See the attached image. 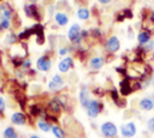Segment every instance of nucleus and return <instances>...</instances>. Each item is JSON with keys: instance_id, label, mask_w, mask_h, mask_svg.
<instances>
[{"instance_id": "obj_22", "label": "nucleus", "mask_w": 154, "mask_h": 138, "mask_svg": "<svg viewBox=\"0 0 154 138\" xmlns=\"http://www.w3.org/2000/svg\"><path fill=\"white\" fill-rule=\"evenodd\" d=\"M77 16L81 19H88L89 18V10L88 8H79L77 11Z\"/></svg>"}, {"instance_id": "obj_35", "label": "nucleus", "mask_w": 154, "mask_h": 138, "mask_svg": "<svg viewBox=\"0 0 154 138\" xmlns=\"http://www.w3.org/2000/svg\"><path fill=\"white\" fill-rule=\"evenodd\" d=\"M152 20H153V22H154V11H153V12H152Z\"/></svg>"}, {"instance_id": "obj_32", "label": "nucleus", "mask_w": 154, "mask_h": 138, "mask_svg": "<svg viewBox=\"0 0 154 138\" xmlns=\"http://www.w3.org/2000/svg\"><path fill=\"white\" fill-rule=\"evenodd\" d=\"M101 4H108V2H111V0H99Z\"/></svg>"}, {"instance_id": "obj_13", "label": "nucleus", "mask_w": 154, "mask_h": 138, "mask_svg": "<svg viewBox=\"0 0 154 138\" xmlns=\"http://www.w3.org/2000/svg\"><path fill=\"white\" fill-rule=\"evenodd\" d=\"M11 121L16 125H24L26 119H25V115L20 112H17V113H13L12 116H11Z\"/></svg>"}, {"instance_id": "obj_27", "label": "nucleus", "mask_w": 154, "mask_h": 138, "mask_svg": "<svg viewBox=\"0 0 154 138\" xmlns=\"http://www.w3.org/2000/svg\"><path fill=\"white\" fill-rule=\"evenodd\" d=\"M14 41H16V37H14V35H13V34L8 35V37H7V43H13Z\"/></svg>"}, {"instance_id": "obj_6", "label": "nucleus", "mask_w": 154, "mask_h": 138, "mask_svg": "<svg viewBox=\"0 0 154 138\" xmlns=\"http://www.w3.org/2000/svg\"><path fill=\"white\" fill-rule=\"evenodd\" d=\"M138 107L144 112H150L154 109V97H143L138 102Z\"/></svg>"}, {"instance_id": "obj_19", "label": "nucleus", "mask_w": 154, "mask_h": 138, "mask_svg": "<svg viewBox=\"0 0 154 138\" xmlns=\"http://www.w3.org/2000/svg\"><path fill=\"white\" fill-rule=\"evenodd\" d=\"M4 138H18V134L17 132L14 131L13 127H6L5 131H4Z\"/></svg>"}, {"instance_id": "obj_9", "label": "nucleus", "mask_w": 154, "mask_h": 138, "mask_svg": "<svg viewBox=\"0 0 154 138\" xmlns=\"http://www.w3.org/2000/svg\"><path fill=\"white\" fill-rule=\"evenodd\" d=\"M72 65H73L72 59H71L70 56H66V58H64V59L59 62L58 68H59V71H60V72H67V71L72 67Z\"/></svg>"}, {"instance_id": "obj_2", "label": "nucleus", "mask_w": 154, "mask_h": 138, "mask_svg": "<svg viewBox=\"0 0 154 138\" xmlns=\"http://www.w3.org/2000/svg\"><path fill=\"white\" fill-rule=\"evenodd\" d=\"M136 132H137V128H136L135 122H132V121L125 122L120 126V134L124 138H132V137H135Z\"/></svg>"}, {"instance_id": "obj_8", "label": "nucleus", "mask_w": 154, "mask_h": 138, "mask_svg": "<svg viewBox=\"0 0 154 138\" xmlns=\"http://www.w3.org/2000/svg\"><path fill=\"white\" fill-rule=\"evenodd\" d=\"M63 86H64V80H63V78H61L60 76H58V74H55V76L49 80V83H48V88H49L51 90H53V91H57V90L61 89Z\"/></svg>"}, {"instance_id": "obj_21", "label": "nucleus", "mask_w": 154, "mask_h": 138, "mask_svg": "<svg viewBox=\"0 0 154 138\" xmlns=\"http://www.w3.org/2000/svg\"><path fill=\"white\" fill-rule=\"evenodd\" d=\"M37 126H38V128L42 130L43 132H48L49 130H52L51 125H49L47 121H45V120H40V121L37 122Z\"/></svg>"}, {"instance_id": "obj_15", "label": "nucleus", "mask_w": 154, "mask_h": 138, "mask_svg": "<svg viewBox=\"0 0 154 138\" xmlns=\"http://www.w3.org/2000/svg\"><path fill=\"white\" fill-rule=\"evenodd\" d=\"M11 18V10L5 6V5H1L0 6V20H8Z\"/></svg>"}, {"instance_id": "obj_17", "label": "nucleus", "mask_w": 154, "mask_h": 138, "mask_svg": "<svg viewBox=\"0 0 154 138\" xmlns=\"http://www.w3.org/2000/svg\"><path fill=\"white\" fill-rule=\"evenodd\" d=\"M137 40H138V43L146 44V43H148L149 40H150V34H149L148 31H141V32L138 34V36H137Z\"/></svg>"}, {"instance_id": "obj_7", "label": "nucleus", "mask_w": 154, "mask_h": 138, "mask_svg": "<svg viewBox=\"0 0 154 138\" xmlns=\"http://www.w3.org/2000/svg\"><path fill=\"white\" fill-rule=\"evenodd\" d=\"M36 66H37V70L42 71V72H46L51 68V60L48 56L43 55V56H40L36 61Z\"/></svg>"}, {"instance_id": "obj_31", "label": "nucleus", "mask_w": 154, "mask_h": 138, "mask_svg": "<svg viewBox=\"0 0 154 138\" xmlns=\"http://www.w3.org/2000/svg\"><path fill=\"white\" fill-rule=\"evenodd\" d=\"M66 52H67V49H65V48H63V49H60V50H59V54H61V55H64V54H66Z\"/></svg>"}, {"instance_id": "obj_5", "label": "nucleus", "mask_w": 154, "mask_h": 138, "mask_svg": "<svg viewBox=\"0 0 154 138\" xmlns=\"http://www.w3.org/2000/svg\"><path fill=\"white\" fill-rule=\"evenodd\" d=\"M119 48H120V42H119L118 37L117 36H111L106 42V49L109 53H116V52L119 50Z\"/></svg>"}, {"instance_id": "obj_24", "label": "nucleus", "mask_w": 154, "mask_h": 138, "mask_svg": "<svg viewBox=\"0 0 154 138\" xmlns=\"http://www.w3.org/2000/svg\"><path fill=\"white\" fill-rule=\"evenodd\" d=\"M30 110H31V114H32V115H38V114H40V108H38V106H36V104L32 106Z\"/></svg>"}, {"instance_id": "obj_20", "label": "nucleus", "mask_w": 154, "mask_h": 138, "mask_svg": "<svg viewBox=\"0 0 154 138\" xmlns=\"http://www.w3.org/2000/svg\"><path fill=\"white\" fill-rule=\"evenodd\" d=\"M52 132L55 136V138H65V133L59 126H53L52 127Z\"/></svg>"}, {"instance_id": "obj_33", "label": "nucleus", "mask_w": 154, "mask_h": 138, "mask_svg": "<svg viewBox=\"0 0 154 138\" xmlns=\"http://www.w3.org/2000/svg\"><path fill=\"white\" fill-rule=\"evenodd\" d=\"M29 138H40V137H38V136H35V134H32V136H30Z\"/></svg>"}, {"instance_id": "obj_34", "label": "nucleus", "mask_w": 154, "mask_h": 138, "mask_svg": "<svg viewBox=\"0 0 154 138\" xmlns=\"http://www.w3.org/2000/svg\"><path fill=\"white\" fill-rule=\"evenodd\" d=\"M150 83H152V84H153V85H154V76H153V77H152V80H150Z\"/></svg>"}, {"instance_id": "obj_26", "label": "nucleus", "mask_w": 154, "mask_h": 138, "mask_svg": "<svg viewBox=\"0 0 154 138\" xmlns=\"http://www.w3.org/2000/svg\"><path fill=\"white\" fill-rule=\"evenodd\" d=\"M4 109H5V101L2 97H0V114L4 112Z\"/></svg>"}, {"instance_id": "obj_10", "label": "nucleus", "mask_w": 154, "mask_h": 138, "mask_svg": "<svg viewBox=\"0 0 154 138\" xmlns=\"http://www.w3.org/2000/svg\"><path fill=\"white\" fill-rule=\"evenodd\" d=\"M90 101H91V100L89 98V91H88V89H87L85 86H83V88L81 89V91H79V102H81V104H82L84 108H87Z\"/></svg>"}, {"instance_id": "obj_11", "label": "nucleus", "mask_w": 154, "mask_h": 138, "mask_svg": "<svg viewBox=\"0 0 154 138\" xmlns=\"http://www.w3.org/2000/svg\"><path fill=\"white\" fill-rule=\"evenodd\" d=\"M105 65V59L102 56H95L90 60L89 62V66L93 68V70H100L102 66Z\"/></svg>"}, {"instance_id": "obj_1", "label": "nucleus", "mask_w": 154, "mask_h": 138, "mask_svg": "<svg viewBox=\"0 0 154 138\" xmlns=\"http://www.w3.org/2000/svg\"><path fill=\"white\" fill-rule=\"evenodd\" d=\"M100 130H101V133H102L105 137H107V138H113V137H116L117 133H118L117 126H116L113 122H111V121L103 122V124L101 125Z\"/></svg>"}, {"instance_id": "obj_4", "label": "nucleus", "mask_w": 154, "mask_h": 138, "mask_svg": "<svg viewBox=\"0 0 154 138\" xmlns=\"http://www.w3.org/2000/svg\"><path fill=\"white\" fill-rule=\"evenodd\" d=\"M67 37H69V40L70 41H72L73 43H76V42H79V40H81V29H79V25L78 24H73L71 28H70V30H69V32H67Z\"/></svg>"}, {"instance_id": "obj_16", "label": "nucleus", "mask_w": 154, "mask_h": 138, "mask_svg": "<svg viewBox=\"0 0 154 138\" xmlns=\"http://www.w3.org/2000/svg\"><path fill=\"white\" fill-rule=\"evenodd\" d=\"M48 108L54 113V114H59L60 110H61V107H60V102L58 100H52L49 103H48Z\"/></svg>"}, {"instance_id": "obj_18", "label": "nucleus", "mask_w": 154, "mask_h": 138, "mask_svg": "<svg viewBox=\"0 0 154 138\" xmlns=\"http://www.w3.org/2000/svg\"><path fill=\"white\" fill-rule=\"evenodd\" d=\"M55 22L59 24V25H66L67 22H69V18L65 13H57L55 14Z\"/></svg>"}, {"instance_id": "obj_12", "label": "nucleus", "mask_w": 154, "mask_h": 138, "mask_svg": "<svg viewBox=\"0 0 154 138\" xmlns=\"http://www.w3.org/2000/svg\"><path fill=\"white\" fill-rule=\"evenodd\" d=\"M120 92H122V95H124V96H126V95H129L131 91H132V88H131V84H130V80L128 79V78H125V79H123L122 82H120Z\"/></svg>"}, {"instance_id": "obj_25", "label": "nucleus", "mask_w": 154, "mask_h": 138, "mask_svg": "<svg viewBox=\"0 0 154 138\" xmlns=\"http://www.w3.org/2000/svg\"><path fill=\"white\" fill-rule=\"evenodd\" d=\"M8 26H10V22H8L7 19H6V20H1V22H0V29H2V30H4V29H7Z\"/></svg>"}, {"instance_id": "obj_30", "label": "nucleus", "mask_w": 154, "mask_h": 138, "mask_svg": "<svg viewBox=\"0 0 154 138\" xmlns=\"http://www.w3.org/2000/svg\"><path fill=\"white\" fill-rule=\"evenodd\" d=\"M91 32H93V35H94L95 37H97V35H100V31H99V30H96V29H93V30H91Z\"/></svg>"}, {"instance_id": "obj_14", "label": "nucleus", "mask_w": 154, "mask_h": 138, "mask_svg": "<svg viewBox=\"0 0 154 138\" xmlns=\"http://www.w3.org/2000/svg\"><path fill=\"white\" fill-rule=\"evenodd\" d=\"M24 11H25V14L28 17H31V18H35V19H38V12H37V7L35 5H26L24 7Z\"/></svg>"}, {"instance_id": "obj_29", "label": "nucleus", "mask_w": 154, "mask_h": 138, "mask_svg": "<svg viewBox=\"0 0 154 138\" xmlns=\"http://www.w3.org/2000/svg\"><path fill=\"white\" fill-rule=\"evenodd\" d=\"M147 49H149V50L154 52V40H153V41H150V42L148 43V46H147Z\"/></svg>"}, {"instance_id": "obj_23", "label": "nucleus", "mask_w": 154, "mask_h": 138, "mask_svg": "<svg viewBox=\"0 0 154 138\" xmlns=\"http://www.w3.org/2000/svg\"><path fill=\"white\" fill-rule=\"evenodd\" d=\"M147 130L152 133H154V116H152L150 119H148L147 121Z\"/></svg>"}, {"instance_id": "obj_3", "label": "nucleus", "mask_w": 154, "mask_h": 138, "mask_svg": "<svg viewBox=\"0 0 154 138\" xmlns=\"http://www.w3.org/2000/svg\"><path fill=\"white\" fill-rule=\"evenodd\" d=\"M101 109H102V104L96 100H91L87 107V113L90 118H96L101 112Z\"/></svg>"}, {"instance_id": "obj_28", "label": "nucleus", "mask_w": 154, "mask_h": 138, "mask_svg": "<svg viewBox=\"0 0 154 138\" xmlns=\"http://www.w3.org/2000/svg\"><path fill=\"white\" fill-rule=\"evenodd\" d=\"M30 65H31V61H30V60H25V61L22 64V66H23L24 68H29Z\"/></svg>"}]
</instances>
